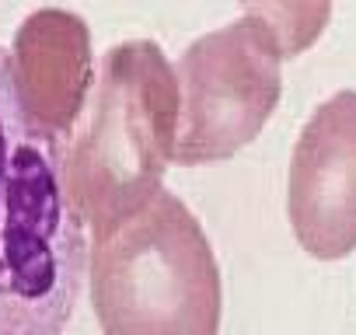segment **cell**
<instances>
[{"label": "cell", "mask_w": 356, "mask_h": 335, "mask_svg": "<svg viewBox=\"0 0 356 335\" xmlns=\"http://www.w3.org/2000/svg\"><path fill=\"white\" fill-rule=\"evenodd\" d=\"M63 154L29 122L0 46V335H63L74 314L91 252Z\"/></svg>", "instance_id": "cell-1"}, {"label": "cell", "mask_w": 356, "mask_h": 335, "mask_svg": "<svg viewBox=\"0 0 356 335\" xmlns=\"http://www.w3.org/2000/svg\"><path fill=\"white\" fill-rule=\"evenodd\" d=\"M178 108V77L154 42H119L102 56L91 105L63 154L67 196L84 227L98 234L161 193Z\"/></svg>", "instance_id": "cell-2"}, {"label": "cell", "mask_w": 356, "mask_h": 335, "mask_svg": "<svg viewBox=\"0 0 356 335\" xmlns=\"http://www.w3.org/2000/svg\"><path fill=\"white\" fill-rule=\"evenodd\" d=\"M91 304L105 335H217L220 265L203 224L161 189L95 234Z\"/></svg>", "instance_id": "cell-3"}, {"label": "cell", "mask_w": 356, "mask_h": 335, "mask_svg": "<svg viewBox=\"0 0 356 335\" xmlns=\"http://www.w3.org/2000/svg\"><path fill=\"white\" fill-rule=\"evenodd\" d=\"M280 46L259 18H238L200 35L175 63L178 108L175 161L210 164L248 147L280 101Z\"/></svg>", "instance_id": "cell-4"}, {"label": "cell", "mask_w": 356, "mask_h": 335, "mask_svg": "<svg viewBox=\"0 0 356 335\" xmlns=\"http://www.w3.org/2000/svg\"><path fill=\"white\" fill-rule=\"evenodd\" d=\"M286 213L307 255L332 262L356 252V91L325 98L300 129Z\"/></svg>", "instance_id": "cell-5"}, {"label": "cell", "mask_w": 356, "mask_h": 335, "mask_svg": "<svg viewBox=\"0 0 356 335\" xmlns=\"http://www.w3.org/2000/svg\"><path fill=\"white\" fill-rule=\"evenodd\" d=\"M15 84L29 122L56 140L70 143L77 119L84 115L91 81V32L84 18L60 8L29 15L15 35Z\"/></svg>", "instance_id": "cell-6"}, {"label": "cell", "mask_w": 356, "mask_h": 335, "mask_svg": "<svg viewBox=\"0 0 356 335\" xmlns=\"http://www.w3.org/2000/svg\"><path fill=\"white\" fill-rule=\"evenodd\" d=\"M241 8L273 32L283 56H297L325 32L332 0H241Z\"/></svg>", "instance_id": "cell-7"}]
</instances>
